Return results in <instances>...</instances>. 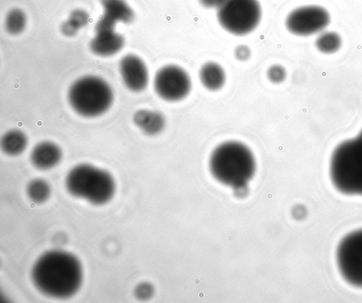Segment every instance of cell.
Returning <instances> with one entry per match:
<instances>
[{
	"mask_svg": "<svg viewBox=\"0 0 362 303\" xmlns=\"http://www.w3.org/2000/svg\"><path fill=\"white\" fill-rule=\"evenodd\" d=\"M30 273L35 288L55 299L74 296L83 280V269L78 258L62 249L49 250L41 254L34 262Z\"/></svg>",
	"mask_w": 362,
	"mask_h": 303,
	"instance_id": "obj_1",
	"label": "cell"
},
{
	"mask_svg": "<svg viewBox=\"0 0 362 303\" xmlns=\"http://www.w3.org/2000/svg\"><path fill=\"white\" fill-rule=\"evenodd\" d=\"M209 166L218 182L236 189L245 188L256 171V162L251 150L236 141H226L215 148Z\"/></svg>",
	"mask_w": 362,
	"mask_h": 303,
	"instance_id": "obj_2",
	"label": "cell"
},
{
	"mask_svg": "<svg viewBox=\"0 0 362 303\" xmlns=\"http://www.w3.org/2000/svg\"><path fill=\"white\" fill-rule=\"evenodd\" d=\"M329 177L340 194L362 197V131L335 148L329 162Z\"/></svg>",
	"mask_w": 362,
	"mask_h": 303,
	"instance_id": "obj_3",
	"label": "cell"
},
{
	"mask_svg": "<svg viewBox=\"0 0 362 303\" xmlns=\"http://www.w3.org/2000/svg\"><path fill=\"white\" fill-rule=\"evenodd\" d=\"M65 186L73 196L96 206L107 203L116 190L115 179L109 172L87 163L76 165L69 171Z\"/></svg>",
	"mask_w": 362,
	"mask_h": 303,
	"instance_id": "obj_4",
	"label": "cell"
},
{
	"mask_svg": "<svg viewBox=\"0 0 362 303\" xmlns=\"http://www.w3.org/2000/svg\"><path fill=\"white\" fill-rule=\"evenodd\" d=\"M68 100L72 109L85 117H95L105 113L113 101L110 85L94 76H83L74 81L68 92Z\"/></svg>",
	"mask_w": 362,
	"mask_h": 303,
	"instance_id": "obj_5",
	"label": "cell"
},
{
	"mask_svg": "<svg viewBox=\"0 0 362 303\" xmlns=\"http://www.w3.org/2000/svg\"><path fill=\"white\" fill-rule=\"evenodd\" d=\"M262 16L257 0H223L217 8L219 24L235 35H245L258 25Z\"/></svg>",
	"mask_w": 362,
	"mask_h": 303,
	"instance_id": "obj_6",
	"label": "cell"
},
{
	"mask_svg": "<svg viewBox=\"0 0 362 303\" xmlns=\"http://www.w3.org/2000/svg\"><path fill=\"white\" fill-rule=\"evenodd\" d=\"M341 277L351 286L362 288V228L346 234L339 242L335 254Z\"/></svg>",
	"mask_w": 362,
	"mask_h": 303,
	"instance_id": "obj_7",
	"label": "cell"
},
{
	"mask_svg": "<svg viewBox=\"0 0 362 303\" xmlns=\"http://www.w3.org/2000/svg\"><path fill=\"white\" fill-rule=\"evenodd\" d=\"M156 93L163 100L177 102L185 99L192 89V81L182 67L169 64L160 68L153 79Z\"/></svg>",
	"mask_w": 362,
	"mask_h": 303,
	"instance_id": "obj_8",
	"label": "cell"
},
{
	"mask_svg": "<svg viewBox=\"0 0 362 303\" xmlns=\"http://www.w3.org/2000/svg\"><path fill=\"white\" fill-rule=\"evenodd\" d=\"M329 21V14L325 8L316 5L304 6L288 15L286 27L293 35L308 36L323 30Z\"/></svg>",
	"mask_w": 362,
	"mask_h": 303,
	"instance_id": "obj_9",
	"label": "cell"
},
{
	"mask_svg": "<svg viewBox=\"0 0 362 303\" xmlns=\"http://www.w3.org/2000/svg\"><path fill=\"white\" fill-rule=\"evenodd\" d=\"M119 70L125 86L131 91L144 90L148 83V71L144 61L138 56L129 54L123 57Z\"/></svg>",
	"mask_w": 362,
	"mask_h": 303,
	"instance_id": "obj_10",
	"label": "cell"
},
{
	"mask_svg": "<svg viewBox=\"0 0 362 303\" xmlns=\"http://www.w3.org/2000/svg\"><path fill=\"white\" fill-rule=\"evenodd\" d=\"M95 35L90 42V50L100 57H110L119 52L124 39L115 29L95 30Z\"/></svg>",
	"mask_w": 362,
	"mask_h": 303,
	"instance_id": "obj_11",
	"label": "cell"
},
{
	"mask_svg": "<svg viewBox=\"0 0 362 303\" xmlns=\"http://www.w3.org/2000/svg\"><path fill=\"white\" fill-rule=\"evenodd\" d=\"M62 158L60 147L51 141H42L32 149L30 160L32 165L40 170H50L57 166Z\"/></svg>",
	"mask_w": 362,
	"mask_h": 303,
	"instance_id": "obj_12",
	"label": "cell"
},
{
	"mask_svg": "<svg viewBox=\"0 0 362 303\" xmlns=\"http://www.w3.org/2000/svg\"><path fill=\"white\" fill-rule=\"evenodd\" d=\"M134 124L144 133L150 136L162 131L165 127V118L159 112L150 109H140L133 116Z\"/></svg>",
	"mask_w": 362,
	"mask_h": 303,
	"instance_id": "obj_13",
	"label": "cell"
},
{
	"mask_svg": "<svg viewBox=\"0 0 362 303\" xmlns=\"http://www.w3.org/2000/svg\"><path fill=\"white\" fill-rule=\"evenodd\" d=\"M199 78L202 85L210 91L221 89L226 83V73L223 67L216 62L209 61L202 66Z\"/></svg>",
	"mask_w": 362,
	"mask_h": 303,
	"instance_id": "obj_14",
	"label": "cell"
},
{
	"mask_svg": "<svg viewBox=\"0 0 362 303\" xmlns=\"http://www.w3.org/2000/svg\"><path fill=\"white\" fill-rule=\"evenodd\" d=\"M103 15L115 23H129L134 19V12L124 0H100Z\"/></svg>",
	"mask_w": 362,
	"mask_h": 303,
	"instance_id": "obj_15",
	"label": "cell"
},
{
	"mask_svg": "<svg viewBox=\"0 0 362 303\" xmlns=\"http://www.w3.org/2000/svg\"><path fill=\"white\" fill-rule=\"evenodd\" d=\"M28 142L27 136L23 131L19 129H11L2 136L0 144L5 154L17 156L25 151Z\"/></svg>",
	"mask_w": 362,
	"mask_h": 303,
	"instance_id": "obj_16",
	"label": "cell"
},
{
	"mask_svg": "<svg viewBox=\"0 0 362 303\" xmlns=\"http://www.w3.org/2000/svg\"><path fill=\"white\" fill-rule=\"evenodd\" d=\"M26 193L30 200L35 203H42L51 195L49 184L42 178H35L29 182L26 187Z\"/></svg>",
	"mask_w": 362,
	"mask_h": 303,
	"instance_id": "obj_17",
	"label": "cell"
},
{
	"mask_svg": "<svg viewBox=\"0 0 362 303\" xmlns=\"http://www.w3.org/2000/svg\"><path fill=\"white\" fill-rule=\"evenodd\" d=\"M317 49L325 54L336 52L341 45V39L339 34L329 31L321 33L316 39Z\"/></svg>",
	"mask_w": 362,
	"mask_h": 303,
	"instance_id": "obj_18",
	"label": "cell"
},
{
	"mask_svg": "<svg viewBox=\"0 0 362 303\" xmlns=\"http://www.w3.org/2000/svg\"><path fill=\"white\" fill-rule=\"evenodd\" d=\"M26 25V16L23 11L14 8L10 11L6 18V30L12 35L23 31Z\"/></svg>",
	"mask_w": 362,
	"mask_h": 303,
	"instance_id": "obj_19",
	"label": "cell"
},
{
	"mask_svg": "<svg viewBox=\"0 0 362 303\" xmlns=\"http://www.w3.org/2000/svg\"><path fill=\"white\" fill-rule=\"evenodd\" d=\"M88 20L89 16L85 11L76 9L71 12L66 21L78 32L88 23Z\"/></svg>",
	"mask_w": 362,
	"mask_h": 303,
	"instance_id": "obj_20",
	"label": "cell"
},
{
	"mask_svg": "<svg viewBox=\"0 0 362 303\" xmlns=\"http://www.w3.org/2000/svg\"><path fill=\"white\" fill-rule=\"evenodd\" d=\"M267 76L272 83H280L285 80L286 71L281 65L274 64L267 69Z\"/></svg>",
	"mask_w": 362,
	"mask_h": 303,
	"instance_id": "obj_21",
	"label": "cell"
},
{
	"mask_svg": "<svg viewBox=\"0 0 362 303\" xmlns=\"http://www.w3.org/2000/svg\"><path fill=\"white\" fill-rule=\"evenodd\" d=\"M234 55L238 60L245 61L250 57L251 51L247 46L240 44L235 47Z\"/></svg>",
	"mask_w": 362,
	"mask_h": 303,
	"instance_id": "obj_22",
	"label": "cell"
},
{
	"mask_svg": "<svg viewBox=\"0 0 362 303\" xmlns=\"http://www.w3.org/2000/svg\"><path fill=\"white\" fill-rule=\"evenodd\" d=\"M150 289L146 284H139L135 289V295L140 299L146 297L149 294Z\"/></svg>",
	"mask_w": 362,
	"mask_h": 303,
	"instance_id": "obj_23",
	"label": "cell"
},
{
	"mask_svg": "<svg viewBox=\"0 0 362 303\" xmlns=\"http://www.w3.org/2000/svg\"><path fill=\"white\" fill-rule=\"evenodd\" d=\"M200 4L205 8H218L223 0H199Z\"/></svg>",
	"mask_w": 362,
	"mask_h": 303,
	"instance_id": "obj_24",
	"label": "cell"
}]
</instances>
